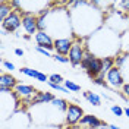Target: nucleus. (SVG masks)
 <instances>
[{
    "label": "nucleus",
    "instance_id": "nucleus-1",
    "mask_svg": "<svg viewBox=\"0 0 129 129\" xmlns=\"http://www.w3.org/2000/svg\"><path fill=\"white\" fill-rule=\"evenodd\" d=\"M81 68H82V69H85L87 73H88L89 76L94 79V78H97V76L101 73L103 59H100V57L94 56L92 53L87 51V54H85L84 60H82V63H81Z\"/></svg>",
    "mask_w": 129,
    "mask_h": 129
},
{
    "label": "nucleus",
    "instance_id": "nucleus-2",
    "mask_svg": "<svg viewBox=\"0 0 129 129\" xmlns=\"http://www.w3.org/2000/svg\"><path fill=\"white\" fill-rule=\"evenodd\" d=\"M87 54V50H85V46L81 40H75L73 41V46L69 51V63L72 66H79L84 60V57Z\"/></svg>",
    "mask_w": 129,
    "mask_h": 129
},
{
    "label": "nucleus",
    "instance_id": "nucleus-3",
    "mask_svg": "<svg viewBox=\"0 0 129 129\" xmlns=\"http://www.w3.org/2000/svg\"><path fill=\"white\" fill-rule=\"evenodd\" d=\"M106 81H107V84L110 87H113V88H123V85L126 84L125 79H123L120 68H117V66H114V68H112L109 71V73L106 75Z\"/></svg>",
    "mask_w": 129,
    "mask_h": 129
},
{
    "label": "nucleus",
    "instance_id": "nucleus-4",
    "mask_svg": "<svg viewBox=\"0 0 129 129\" xmlns=\"http://www.w3.org/2000/svg\"><path fill=\"white\" fill-rule=\"evenodd\" d=\"M21 25H22V15L15 12V10L2 22V26L6 32H15L16 29H19Z\"/></svg>",
    "mask_w": 129,
    "mask_h": 129
},
{
    "label": "nucleus",
    "instance_id": "nucleus-5",
    "mask_svg": "<svg viewBox=\"0 0 129 129\" xmlns=\"http://www.w3.org/2000/svg\"><path fill=\"white\" fill-rule=\"evenodd\" d=\"M85 114H84V110H82V107L78 104H69L68 107V110H66V123L68 125H76V123H79L81 119L84 117Z\"/></svg>",
    "mask_w": 129,
    "mask_h": 129
},
{
    "label": "nucleus",
    "instance_id": "nucleus-6",
    "mask_svg": "<svg viewBox=\"0 0 129 129\" xmlns=\"http://www.w3.org/2000/svg\"><path fill=\"white\" fill-rule=\"evenodd\" d=\"M22 26L26 31V34L29 35H34L38 32V28H37V16L31 13V12H24L22 13Z\"/></svg>",
    "mask_w": 129,
    "mask_h": 129
},
{
    "label": "nucleus",
    "instance_id": "nucleus-7",
    "mask_svg": "<svg viewBox=\"0 0 129 129\" xmlns=\"http://www.w3.org/2000/svg\"><path fill=\"white\" fill-rule=\"evenodd\" d=\"M35 43H37V47H41V48H46L48 51L54 50V40H51L50 34H47L46 31H38L35 35Z\"/></svg>",
    "mask_w": 129,
    "mask_h": 129
},
{
    "label": "nucleus",
    "instance_id": "nucleus-8",
    "mask_svg": "<svg viewBox=\"0 0 129 129\" xmlns=\"http://www.w3.org/2000/svg\"><path fill=\"white\" fill-rule=\"evenodd\" d=\"M72 46V38H56L54 40V51H56V54H60V56H69V51H71Z\"/></svg>",
    "mask_w": 129,
    "mask_h": 129
},
{
    "label": "nucleus",
    "instance_id": "nucleus-9",
    "mask_svg": "<svg viewBox=\"0 0 129 129\" xmlns=\"http://www.w3.org/2000/svg\"><path fill=\"white\" fill-rule=\"evenodd\" d=\"M38 91H35L34 87L31 85H25V84H18L15 88V95L16 97H21V98H31L35 95Z\"/></svg>",
    "mask_w": 129,
    "mask_h": 129
},
{
    "label": "nucleus",
    "instance_id": "nucleus-10",
    "mask_svg": "<svg viewBox=\"0 0 129 129\" xmlns=\"http://www.w3.org/2000/svg\"><path fill=\"white\" fill-rule=\"evenodd\" d=\"M56 97L53 95L51 92H43V91H38L35 95L32 97L31 104H43V103H51Z\"/></svg>",
    "mask_w": 129,
    "mask_h": 129
},
{
    "label": "nucleus",
    "instance_id": "nucleus-11",
    "mask_svg": "<svg viewBox=\"0 0 129 129\" xmlns=\"http://www.w3.org/2000/svg\"><path fill=\"white\" fill-rule=\"evenodd\" d=\"M16 85H18V79L13 75H10V73H2V76H0V87H6V88H10L15 91Z\"/></svg>",
    "mask_w": 129,
    "mask_h": 129
},
{
    "label": "nucleus",
    "instance_id": "nucleus-12",
    "mask_svg": "<svg viewBox=\"0 0 129 129\" xmlns=\"http://www.w3.org/2000/svg\"><path fill=\"white\" fill-rule=\"evenodd\" d=\"M81 125H84V126H89V128L92 129H97V128H101V120L94 116V114H85L79 122Z\"/></svg>",
    "mask_w": 129,
    "mask_h": 129
},
{
    "label": "nucleus",
    "instance_id": "nucleus-13",
    "mask_svg": "<svg viewBox=\"0 0 129 129\" xmlns=\"http://www.w3.org/2000/svg\"><path fill=\"white\" fill-rule=\"evenodd\" d=\"M114 66H116V63H114V57H112V56L103 57V68H101V73L98 75V78L106 79V75H107L109 71H110L112 68H114Z\"/></svg>",
    "mask_w": 129,
    "mask_h": 129
},
{
    "label": "nucleus",
    "instance_id": "nucleus-14",
    "mask_svg": "<svg viewBox=\"0 0 129 129\" xmlns=\"http://www.w3.org/2000/svg\"><path fill=\"white\" fill-rule=\"evenodd\" d=\"M12 12H13V9H12V6H10L9 2H2V3H0V21H2V22H3Z\"/></svg>",
    "mask_w": 129,
    "mask_h": 129
},
{
    "label": "nucleus",
    "instance_id": "nucleus-15",
    "mask_svg": "<svg viewBox=\"0 0 129 129\" xmlns=\"http://www.w3.org/2000/svg\"><path fill=\"white\" fill-rule=\"evenodd\" d=\"M84 97L89 101V104H92V106H100V104H101V98L97 95L95 92L87 91V92H84Z\"/></svg>",
    "mask_w": 129,
    "mask_h": 129
},
{
    "label": "nucleus",
    "instance_id": "nucleus-16",
    "mask_svg": "<svg viewBox=\"0 0 129 129\" xmlns=\"http://www.w3.org/2000/svg\"><path fill=\"white\" fill-rule=\"evenodd\" d=\"M51 106L53 107H56L59 110H62V112H66L68 110V107H69V103L63 100V98H54L53 101H51Z\"/></svg>",
    "mask_w": 129,
    "mask_h": 129
},
{
    "label": "nucleus",
    "instance_id": "nucleus-17",
    "mask_svg": "<svg viewBox=\"0 0 129 129\" xmlns=\"http://www.w3.org/2000/svg\"><path fill=\"white\" fill-rule=\"evenodd\" d=\"M37 28H38V31H46V28H47L46 16H37Z\"/></svg>",
    "mask_w": 129,
    "mask_h": 129
},
{
    "label": "nucleus",
    "instance_id": "nucleus-18",
    "mask_svg": "<svg viewBox=\"0 0 129 129\" xmlns=\"http://www.w3.org/2000/svg\"><path fill=\"white\" fill-rule=\"evenodd\" d=\"M21 73H24L26 76H31V78H35L37 79V76H38V71H35V69H31V68H22L21 69Z\"/></svg>",
    "mask_w": 129,
    "mask_h": 129
},
{
    "label": "nucleus",
    "instance_id": "nucleus-19",
    "mask_svg": "<svg viewBox=\"0 0 129 129\" xmlns=\"http://www.w3.org/2000/svg\"><path fill=\"white\" fill-rule=\"evenodd\" d=\"M48 82H53V84H59V85H62V82H64V79H63L62 75H59V73H53V75L48 76Z\"/></svg>",
    "mask_w": 129,
    "mask_h": 129
},
{
    "label": "nucleus",
    "instance_id": "nucleus-20",
    "mask_svg": "<svg viewBox=\"0 0 129 129\" xmlns=\"http://www.w3.org/2000/svg\"><path fill=\"white\" fill-rule=\"evenodd\" d=\"M64 87L69 89V91H72V92H78V91L81 89L79 85L75 84V82H72V81H64Z\"/></svg>",
    "mask_w": 129,
    "mask_h": 129
},
{
    "label": "nucleus",
    "instance_id": "nucleus-21",
    "mask_svg": "<svg viewBox=\"0 0 129 129\" xmlns=\"http://www.w3.org/2000/svg\"><path fill=\"white\" fill-rule=\"evenodd\" d=\"M126 59H128V54H125V53H120V54H117V56L114 57V63L117 68H120L122 64L126 62Z\"/></svg>",
    "mask_w": 129,
    "mask_h": 129
},
{
    "label": "nucleus",
    "instance_id": "nucleus-22",
    "mask_svg": "<svg viewBox=\"0 0 129 129\" xmlns=\"http://www.w3.org/2000/svg\"><path fill=\"white\" fill-rule=\"evenodd\" d=\"M47 85L50 88L56 89V91H60V92H69V89L66 88V87H62V85H59V84H53V82H47Z\"/></svg>",
    "mask_w": 129,
    "mask_h": 129
},
{
    "label": "nucleus",
    "instance_id": "nucleus-23",
    "mask_svg": "<svg viewBox=\"0 0 129 129\" xmlns=\"http://www.w3.org/2000/svg\"><path fill=\"white\" fill-rule=\"evenodd\" d=\"M112 112L114 113V116H123L125 114V110L120 106H112Z\"/></svg>",
    "mask_w": 129,
    "mask_h": 129
},
{
    "label": "nucleus",
    "instance_id": "nucleus-24",
    "mask_svg": "<svg viewBox=\"0 0 129 129\" xmlns=\"http://www.w3.org/2000/svg\"><path fill=\"white\" fill-rule=\"evenodd\" d=\"M53 59L56 60V62H60V63H69V57L66 56H60V54H54Z\"/></svg>",
    "mask_w": 129,
    "mask_h": 129
},
{
    "label": "nucleus",
    "instance_id": "nucleus-25",
    "mask_svg": "<svg viewBox=\"0 0 129 129\" xmlns=\"http://www.w3.org/2000/svg\"><path fill=\"white\" fill-rule=\"evenodd\" d=\"M92 82H94V84H97V85H101V87H107V85H109V84H107V81H104L103 78H98V76H97V78H94V79H92Z\"/></svg>",
    "mask_w": 129,
    "mask_h": 129
},
{
    "label": "nucleus",
    "instance_id": "nucleus-26",
    "mask_svg": "<svg viewBox=\"0 0 129 129\" xmlns=\"http://www.w3.org/2000/svg\"><path fill=\"white\" fill-rule=\"evenodd\" d=\"M35 50H37L38 53H41L43 56H46V57H51V54H50V51H48V50H46V48H41V47H35Z\"/></svg>",
    "mask_w": 129,
    "mask_h": 129
},
{
    "label": "nucleus",
    "instance_id": "nucleus-27",
    "mask_svg": "<svg viewBox=\"0 0 129 129\" xmlns=\"http://www.w3.org/2000/svg\"><path fill=\"white\" fill-rule=\"evenodd\" d=\"M3 66H5L8 71H10V72H12V71H15V64L10 63V62H8V60H5V62H3Z\"/></svg>",
    "mask_w": 129,
    "mask_h": 129
},
{
    "label": "nucleus",
    "instance_id": "nucleus-28",
    "mask_svg": "<svg viewBox=\"0 0 129 129\" xmlns=\"http://www.w3.org/2000/svg\"><path fill=\"white\" fill-rule=\"evenodd\" d=\"M119 5L123 8V10L129 12V0H122V2H119Z\"/></svg>",
    "mask_w": 129,
    "mask_h": 129
},
{
    "label": "nucleus",
    "instance_id": "nucleus-29",
    "mask_svg": "<svg viewBox=\"0 0 129 129\" xmlns=\"http://www.w3.org/2000/svg\"><path fill=\"white\" fill-rule=\"evenodd\" d=\"M122 92H123V95H125V97H128V98H129V84H125V85H123Z\"/></svg>",
    "mask_w": 129,
    "mask_h": 129
},
{
    "label": "nucleus",
    "instance_id": "nucleus-30",
    "mask_svg": "<svg viewBox=\"0 0 129 129\" xmlns=\"http://www.w3.org/2000/svg\"><path fill=\"white\" fill-rule=\"evenodd\" d=\"M15 54H16V56H24V50H22V48H16Z\"/></svg>",
    "mask_w": 129,
    "mask_h": 129
},
{
    "label": "nucleus",
    "instance_id": "nucleus-31",
    "mask_svg": "<svg viewBox=\"0 0 129 129\" xmlns=\"http://www.w3.org/2000/svg\"><path fill=\"white\" fill-rule=\"evenodd\" d=\"M123 110H125V114H126V116L129 117V107H126V109H123Z\"/></svg>",
    "mask_w": 129,
    "mask_h": 129
},
{
    "label": "nucleus",
    "instance_id": "nucleus-32",
    "mask_svg": "<svg viewBox=\"0 0 129 129\" xmlns=\"http://www.w3.org/2000/svg\"><path fill=\"white\" fill-rule=\"evenodd\" d=\"M110 129H120V128H117V126H114V125H110Z\"/></svg>",
    "mask_w": 129,
    "mask_h": 129
},
{
    "label": "nucleus",
    "instance_id": "nucleus-33",
    "mask_svg": "<svg viewBox=\"0 0 129 129\" xmlns=\"http://www.w3.org/2000/svg\"><path fill=\"white\" fill-rule=\"evenodd\" d=\"M100 129H110V126H101Z\"/></svg>",
    "mask_w": 129,
    "mask_h": 129
}]
</instances>
